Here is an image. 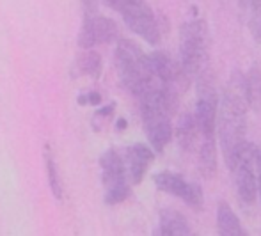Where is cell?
Instances as JSON below:
<instances>
[{
  "label": "cell",
  "instance_id": "ac0fdd59",
  "mask_svg": "<svg viewBox=\"0 0 261 236\" xmlns=\"http://www.w3.org/2000/svg\"><path fill=\"white\" fill-rule=\"evenodd\" d=\"M256 174H258V192L261 199V146H256Z\"/></svg>",
  "mask_w": 261,
  "mask_h": 236
},
{
  "label": "cell",
  "instance_id": "6da1fadb",
  "mask_svg": "<svg viewBox=\"0 0 261 236\" xmlns=\"http://www.w3.org/2000/svg\"><path fill=\"white\" fill-rule=\"evenodd\" d=\"M247 99L244 94V78L240 82H231L224 89L219 99L217 112V137L220 142V151L229 167L238 151L244 147L247 134Z\"/></svg>",
  "mask_w": 261,
  "mask_h": 236
},
{
  "label": "cell",
  "instance_id": "5b68a950",
  "mask_svg": "<svg viewBox=\"0 0 261 236\" xmlns=\"http://www.w3.org/2000/svg\"><path fill=\"white\" fill-rule=\"evenodd\" d=\"M109 7L121 14L126 27L134 34L141 36L149 45H156L162 39L160 25L146 0H103Z\"/></svg>",
  "mask_w": 261,
  "mask_h": 236
},
{
  "label": "cell",
  "instance_id": "9a60e30c",
  "mask_svg": "<svg viewBox=\"0 0 261 236\" xmlns=\"http://www.w3.org/2000/svg\"><path fill=\"white\" fill-rule=\"evenodd\" d=\"M76 68H79L80 75H87V76H91V78H98L101 73V55L98 54V51H94L93 48H89V50H86L82 55H80Z\"/></svg>",
  "mask_w": 261,
  "mask_h": 236
},
{
  "label": "cell",
  "instance_id": "4fadbf2b",
  "mask_svg": "<svg viewBox=\"0 0 261 236\" xmlns=\"http://www.w3.org/2000/svg\"><path fill=\"white\" fill-rule=\"evenodd\" d=\"M217 231L222 236H244L245 229L242 227L240 219L231 209L227 202H219L217 208Z\"/></svg>",
  "mask_w": 261,
  "mask_h": 236
},
{
  "label": "cell",
  "instance_id": "8fae6325",
  "mask_svg": "<svg viewBox=\"0 0 261 236\" xmlns=\"http://www.w3.org/2000/svg\"><path fill=\"white\" fill-rule=\"evenodd\" d=\"M174 137L178 141V146L181 147L185 153H192L194 149H199V142H201V134H199V126H197L196 121V114L185 112L181 117L178 119L174 128Z\"/></svg>",
  "mask_w": 261,
  "mask_h": 236
},
{
  "label": "cell",
  "instance_id": "52a82bcc",
  "mask_svg": "<svg viewBox=\"0 0 261 236\" xmlns=\"http://www.w3.org/2000/svg\"><path fill=\"white\" fill-rule=\"evenodd\" d=\"M231 174L234 176L238 197L244 204H254L258 199V174H256V146L245 142L238 151L233 164L229 165Z\"/></svg>",
  "mask_w": 261,
  "mask_h": 236
},
{
  "label": "cell",
  "instance_id": "3957f363",
  "mask_svg": "<svg viewBox=\"0 0 261 236\" xmlns=\"http://www.w3.org/2000/svg\"><path fill=\"white\" fill-rule=\"evenodd\" d=\"M116 69L119 80L134 96H139L149 84L165 82L153 75L148 62V54L130 39H119L116 46ZM172 84V82H169Z\"/></svg>",
  "mask_w": 261,
  "mask_h": 236
},
{
  "label": "cell",
  "instance_id": "7a4b0ae2",
  "mask_svg": "<svg viewBox=\"0 0 261 236\" xmlns=\"http://www.w3.org/2000/svg\"><path fill=\"white\" fill-rule=\"evenodd\" d=\"M196 84V121L199 126V171L204 178H213L217 172V112H219V98H217L215 82L212 69L206 68Z\"/></svg>",
  "mask_w": 261,
  "mask_h": 236
},
{
  "label": "cell",
  "instance_id": "ba28073f",
  "mask_svg": "<svg viewBox=\"0 0 261 236\" xmlns=\"http://www.w3.org/2000/svg\"><path fill=\"white\" fill-rule=\"evenodd\" d=\"M119 41V27L114 20L101 14H91L84 16V23L79 34V46L89 50L98 45H109V43Z\"/></svg>",
  "mask_w": 261,
  "mask_h": 236
},
{
  "label": "cell",
  "instance_id": "d6986e66",
  "mask_svg": "<svg viewBox=\"0 0 261 236\" xmlns=\"http://www.w3.org/2000/svg\"><path fill=\"white\" fill-rule=\"evenodd\" d=\"M100 101H101V98L98 93H91L89 98H82V96L79 98V103H91V105H98Z\"/></svg>",
  "mask_w": 261,
  "mask_h": 236
},
{
  "label": "cell",
  "instance_id": "e0dca14e",
  "mask_svg": "<svg viewBox=\"0 0 261 236\" xmlns=\"http://www.w3.org/2000/svg\"><path fill=\"white\" fill-rule=\"evenodd\" d=\"M249 31L254 41L261 43V0H251L249 4Z\"/></svg>",
  "mask_w": 261,
  "mask_h": 236
},
{
  "label": "cell",
  "instance_id": "7c38bea8",
  "mask_svg": "<svg viewBox=\"0 0 261 236\" xmlns=\"http://www.w3.org/2000/svg\"><path fill=\"white\" fill-rule=\"evenodd\" d=\"M155 233L169 234V236H185L192 233V229H190L183 213L176 212V209H162Z\"/></svg>",
  "mask_w": 261,
  "mask_h": 236
},
{
  "label": "cell",
  "instance_id": "5bb4252c",
  "mask_svg": "<svg viewBox=\"0 0 261 236\" xmlns=\"http://www.w3.org/2000/svg\"><path fill=\"white\" fill-rule=\"evenodd\" d=\"M244 94L249 107L254 110H261V68L252 66L244 76Z\"/></svg>",
  "mask_w": 261,
  "mask_h": 236
},
{
  "label": "cell",
  "instance_id": "277c9868",
  "mask_svg": "<svg viewBox=\"0 0 261 236\" xmlns=\"http://www.w3.org/2000/svg\"><path fill=\"white\" fill-rule=\"evenodd\" d=\"M210 31L204 20L185 21L179 31V66L187 78H197L208 68Z\"/></svg>",
  "mask_w": 261,
  "mask_h": 236
},
{
  "label": "cell",
  "instance_id": "30bf717a",
  "mask_svg": "<svg viewBox=\"0 0 261 236\" xmlns=\"http://www.w3.org/2000/svg\"><path fill=\"white\" fill-rule=\"evenodd\" d=\"M153 151L155 149L146 146V144H134V146H128L124 149L123 158L132 185H139L144 179L149 165L155 160V153Z\"/></svg>",
  "mask_w": 261,
  "mask_h": 236
},
{
  "label": "cell",
  "instance_id": "8992f818",
  "mask_svg": "<svg viewBox=\"0 0 261 236\" xmlns=\"http://www.w3.org/2000/svg\"><path fill=\"white\" fill-rule=\"evenodd\" d=\"M101 183L105 187V202L110 206L119 204L130 197L132 181L128 178L124 158L116 149H107L100 158Z\"/></svg>",
  "mask_w": 261,
  "mask_h": 236
},
{
  "label": "cell",
  "instance_id": "9c48e42d",
  "mask_svg": "<svg viewBox=\"0 0 261 236\" xmlns=\"http://www.w3.org/2000/svg\"><path fill=\"white\" fill-rule=\"evenodd\" d=\"M153 181H155L156 189L165 192V194H171L174 197L181 199L185 204H189L194 209H201L204 199H203V190L197 183H190L183 178L178 172L171 171H162L158 174L153 176Z\"/></svg>",
  "mask_w": 261,
  "mask_h": 236
},
{
  "label": "cell",
  "instance_id": "2e32d148",
  "mask_svg": "<svg viewBox=\"0 0 261 236\" xmlns=\"http://www.w3.org/2000/svg\"><path fill=\"white\" fill-rule=\"evenodd\" d=\"M45 164H46V176H48L50 190H52L54 197L61 201L64 190H62V181H61V176H59L57 162H55V156L52 149H50V146L45 147Z\"/></svg>",
  "mask_w": 261,
  "mask_h": 236
}]
</instances>
